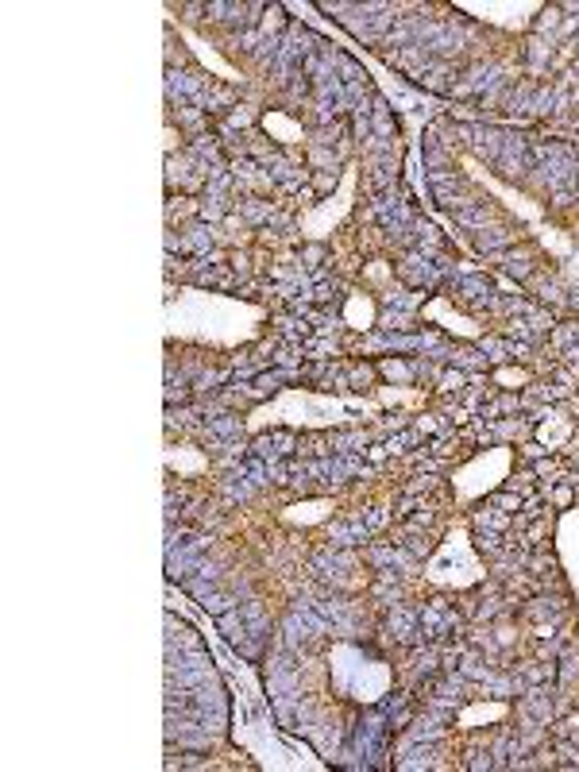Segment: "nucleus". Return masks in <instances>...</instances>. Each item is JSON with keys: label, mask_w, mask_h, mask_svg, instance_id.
I'll list each match as a JSON object with an SVG mask.
<instances>
[{"label": "nucleus", "mask_w": 579, "mask_h": 772, "mask_svg": "<svg viewBox=\"0 0 579 772\" xmlns=\"http://www.w3.org/2000/svg\"><path fill=\"white\" fill-rule=\"evenodd\" d=\"M425 576L440 583V588H471L483 579V564L471 552L467 529H452V537L444 541V549L425 564Z\"/></svg>", "instance_id": "1"}, {"label": "nucleus", "mask_w": 579, "mask_h": 772, "mask_svg": "<svg viewBox=\"0 0 579 772\" xmlns=\"http://www.w3.org/2000/svg\"><path fill=\"white\" fill-rule=\"evenodd\" d=\"M332 514V502L329 498H317V502H305V506H290L286 514V522H321V517H329Z\"/></svg>", "instance_id": "7"}, {"label": "nucleus", "mask_w": 579, "mask_h": 772, "mask_svg": "<svg viewBox=\"0 0 579 772\" xmlns=\"http://www.w3.org/2000/svg\"><path fill=\"white\" fill-rule=\"evenodd\" d=\"M568 433H572V421H564V417H552V421H545V425H541V433H537V436H541V444L556 448V444H560Z\"/></svg>", "instance_id": "9"}, {"label": "nucleus", "mask_w": 579, "mask_h": 772, "mask_svg": "<svg viewBox=\"0 0 579 772\" xmlns=\"http://www.w3.org/2000/svg\"><path fill=\"white\" fill-rule=\"evenodd\" d=\"M510 448H491V452H479L471 463H464L460 471H456V498L460 502H471V498H479V495H487L491 487H498L506 479L510 471Z\"/></svg>", "instance_id": "2"}, {"label": "nucleus", "mask_w": 579, "mask_h": 772, "mask_svg": "<svg viewBox=\"0 0 579 772\" xmlns=\"http://www.w3.org/2000/svg\"><path fill=\"white\" fill-rule=\"evenodd\" d=\"M425 317H429V321H444V328L456 332V337H467V340H475L479 332H483L475 321H471V317L452 313V310H448V298H433V301H429V305H425Z\"/></svg>", "instance_id": "4"}, {"label": "nucleus", "mask_w": 579, "mask_h": 772, "mask_svg": "<svg viewBox=\"0 0 579 772\" xmlns=\"http://www.w3.org/2000/svg\"><path fill=\"white\" fill-rule=\"evenodd\" d=\"M263 128L271 131V136H278L282 143H298L302 139V124H294V120H286L282 112H267L263 116Z\"/></svg>", "instance_id": "6"}, {"label": "nucleus", "mask_w": 579, "mask_h": 772, "mask_svg": "<svg viewBox=\"0 0 579 772\" xmlns=\"http://www.w3.org/2000/svg\"><path fill=\"white\" fill-rule=\"evenodd\" d=\"M506 703H479V707H467L464 714H460V726H475V723H494V718H506Z\"/></svg>", "instance_id": "8"}, {"label": "nucleus", "mask_w": 579, "mask_h": 772, "mask_svg": "<svg viewBox=\"0 0 579 772\" xmlns=\"http://www.w3.org/2000/svg\"><path fill=\"white\" fill-rule=\"evenodd\" d=\"M494 379H498V382H506V386H514V382H525L529 375H525V371H498Z\"/></svg>", "instance_id": "10"}, {"label": "nucleus", "mask_w": 579, "mask_h": 772, "mask_svg": "<svg viewBox=\"0 0 579 772\" xmlns=\"http://www.w3.org/2000/svg\"><path fill=\"white\" fill-rule=\"evenodd\" d=\"M344 321L352 328H371L375 325V301L371 294H352L344 305Z\"/></svg>", "instance_id": "5"}, {"label": "nucleus", "mask_w": 579, "mask_h": 772, "mask_svg": "<svg viewBox=\"0 0 579 772\" xmlns=\"http://www.w3.org/2000/svg\"><path fill=\"white\" fill-rule=\"evenodd\" d=\"M352 190H356V166H348L340 197H336L332 205H321V209H313V212L305 217V236H309V239H325V236L332 232V224L340 220L348 209H352Z\"/></svg>", "instance_id": "3"}]
</instances>
